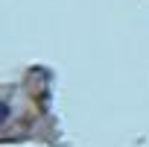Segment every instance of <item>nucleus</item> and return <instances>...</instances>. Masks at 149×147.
<instances>
[{"mask_svg": "<svg viewBox=\"0 0 149 147\" xmlns=\"http://www.w3.org/2000/svg\"><path fill=\"white\" fill-rule=\"evenodd\" d=\"M6 118H9V106H6V103H3V100H0V124H3V121H6Z\"/></svg>", "mask_w": 149, "mask_h": 147, "instance_id": "f257e3e1", "label": "nucleus"}]
</instances>
